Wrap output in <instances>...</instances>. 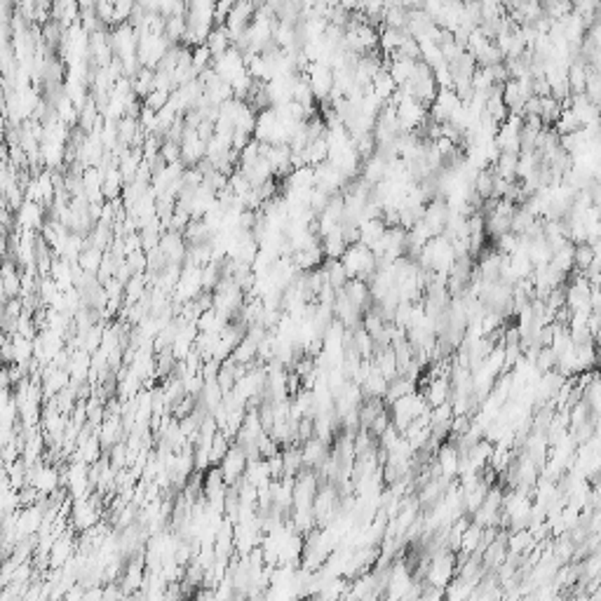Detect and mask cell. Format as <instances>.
I'll use <instances>...</instances> for the list:
<instances>
[{
	"label": "cell",
	"mask_w": 601,
	"mask_h": 601,
	"mask_svg": "<svg viewBox=\"0 0 601 601\" xmlns=\"http://www.w3.org/2000/svg\"><path fill=\"white\" fill-rule=\"evenodd\" d=\"M359 388H362L364 397H383L385 390H388V381H385V376L376 369L374 364H371L369 374H366L364 383L359 385Z\"/></svg>",
	"instance_id": "cell-6"
},
{
	"label": "cell",
	"mask_w": 601,
	"mask_h": 601,
	"mask_svg": "<svg viewBox=\"0 0 601 601\" xmlns=\"http://www.w3.org/2000/svg\"><path fill=\"white\" fill-rule=\"evenodd\" d=\"M533 364H536V369L540 371V374H545V371L554 369V366H556V355L552 352V348H549V345L540 348V350H538V355H536V359H533Z\"/></svg>",
	"instance_id": "cell-9"
},
{
	"label": "cell",
	"mask_w": 601,
	"mask_h": 601,
	"mask_svg": "<svg viewBox=\"0 0 601 601\" xmlns=\"http://www.w3.org/2000/svg\"><path fill=\"white\" fill-rule=\"evenodd\" d=\"M437 467L442 472V477L451 479L453 474H458V448H455L453 442H442L437 446Z\"/></svg>",
	"instance_id": "cell-5"
},
{
	"label": "cell",
	"mask_w": 601,
	"mask_h": 601,
	"mask_svg": "<svg viewBox=\"0 0 601 601\" xmlns=\"http://www.w3.org/2000/svg\"><path fill=\"white\" fill-rule=\"evenodd\" d=\"M482 526H479V524H470V526H465L463 529V533H460V547H458V552L460 554H472L474 549L479 547V543H482Z\"/></svg>",
	"instance_id": "cell-7"
},
{
	"label": "cell",
	"mask_w": 601,
	"mask_h": 601,
	"mask_svg": "<svg viewBox=\"0 0 601 601\" xmlns=\"http://www.w3.org/2000/svg\"><path fill=\"white\" fill-rule=\"evenodd\" d=\"M338 261L343 263L348 277H357V280H364V282H369V277L374 275L376 268H378L374 251L362 242L348 244Z\"/></svg>",
	"instance_id": "cell-1"
},
{
	"label": "cell",
	"mask_w": 601,
	"mask_h": 601,
	"mask_svg": "<svg viewBox=\"0 0 601 601\" xmlns=\"http://www.w3.org/2000/svg\"><path fill=\"white\" fill-rule=\"evenodd\" d=\"M390 409H392V419H390L392 426H395L402 432V430L407 428L411 421L419 419L421 414H426L430 407H428L426 397H423V392L414 390V392H409V395L400 397L397 402H392Z\"/></svg>",
	"instance_id": "cell-2"
},
{
	"label": "cell",
	"mask_w": 601,
	"mask_h": 601,
	"mask_svg": "<svg viewBox=\"0 0 601 601\" xmlns=\"http://www.w3.org/2000/svg\"><path fill=\"white\" fill-rule=\"evenodd\" d=\"M329 444H325L322 439L318 437H310L306 442H301V455H303V467L308 470H318L322 465V460L329 455Z\"/></svg>",
	"instance_id": "cell-4"
},
{
	"label": "cell",
	"mask_w": 601,
	"mask_h": 601,
	"mask_svg": "<svg viewBox=\"0 0 601 601\" xmlns=\"http://www.w3.org/2000/svg\"><path fill=\"white\" fill-rule=\"evenodd\" d=\"M303 75H306L310 90H313V94H315V99L327 101L329 92H331V87H334V71H331V68L325 66V64H320V61H313Z\"/></svg>",
	"instance_id": "cell-3"
},
{
	"label": "cell",
	"mask_w": 601,
	"mask_h": 601,
	"mask_svg": "<svg viewBox=\"0 0 601 601\" xmlns=\"http://www.w3.org/2000/svg\"><path fill=\"white\" fill-rule=\"evenodd\" d=\"M407 36H409L407 31L388 29V26H385L383 31H378V47H381L385 54H395V49L400 47V42H402Z\"/></svg>",
	"instance_id": "cell-8"
}]
</instances>
